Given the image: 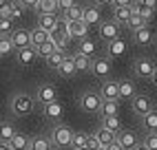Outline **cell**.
<instances>
[{
	"instance_id": "6da1fadb",
	"label": "cell",
	"mask_w": 157,
	"mask_h": 150,
	"mask_svg": "<svg viewBox=\"0 0 157 150\" xmlns=\"http://www.w3.org/2000/svg\"><path fill=\"white\" fill-rule=\"evenodd\" d=\"M36 95H29V93H16L11 102H9V111H11V115L16 117H27L36 111Z\"/></svg>"
},
{
	"instance_id": "7a4b0ae2",
	"label": "cell",
	"mask_w": 157,
	"mask_h": 150,
	"mask_svg": "<svg viewBox=\"0 0 157 150\" xmlns=\"http://www.w3.org/2000/svg\"><path fill=\"white\" fill-rule=\"evenodd\" d=\"M49 137H51V141H53L56 148H71L75 133H73L67 124H56L53 128H51V135Z\"/></svg>"
},
{
	"instance_id": "3957f363",
	"label": "cell",
	"mask_w": 157,
	"mask_h": 150,
	"mask_svg": "<svg viewBox=\"0 0 157 150\" xmlns=\"http://www.w3.org/2000/svg\"><path fill=\"white\" fill-rule=\"evenodd\" d=\"M102 104H104V99H102L100 91H84V93L80 95V108L84 111V113H89V115L100 113Z\"/></svg>"
},
{
	"instance_id": "277c9868",
	"label": "cell",
	"mask_w": 157,
	"mask_h": 150,
	"mask_svg": "<svg viewBox=\"0 0 157 150\" xmlns=\"http://www.w3.org/2000/svg\"><path fill=\"white\" fill-rule=\"evenodd\" d=\"M157 69V64L151 58H137L133 60V75L140 80H153V73Z\"/></svg>"
},
{
	"instance_id": "5b68a950",
	"label": "cell",
	"mask_w": 157,
	"mask_h": 150,
	"mask_svg": "<svg viewBox=\"0 0 157 150\" xmlns=\"http://www.w3.org/2000/svg\"><path fill=\"white\" fill-rule=\"evenodd\" d=\"M98 36H100L102 42H106V44H109V42L122 38L120 36V24L115 22V20H104V22L100 24V29H98Z\"/></svg>"
},
{
	"instance_id": "8992f818",
	"label": "cell",
	"mask_w": 157,
	"mask_h": 150,
	"mask_svg": "<svg viewBox=\"0 0 157 150\" xmlns=\"http://www.w3.org/2000/svg\"><path fill=\"white\" fill-rule=\"evenodd\" d=\"M36 99L42 106L56 104L58 102V88L53 86V84H40V86L36 88Z\"/></svg>"
},
{
	"instance_id": "52a82bcc",
	"label": "cell",
	"mask_w": 157,
	"mask_h": 150,
	"mask_svg": "<svg viewBox=\"0 0 157 150\" xmlns=\"http://www.w3.org/2000/svg\"><path fill=\"white\" fill-rule=\"evenodd\" d=\"M131 108H133V113H135V115L146 117L148 113H153V111H155V106H153V102H151L148 95H135V97L131 99Z\"/></svg>"
},
{
	"instance_id": "ba28073f",
	"label": "cell",
	"mask_w": 157,
	"mask_h": 150,
	"mask_svg": "<svg viewBox=\"0 0 157 150\" xmlns=\"http://www.w3.org/2000/svg\"><path fill=\"white\" fill-rule=\"evenodd\" d=\"M100 95L102 99H120V82L115 80H104L100 82Z\"/></svg>"
},
{
	"instance_id": "9c48e42d",
	"label": "cell",
	"mask_w": 157,
	"mask_h": 150,
	"mask_svg": "<svg viewBox=\"0 0 157 150\" xmlns=\"http://www.w3.org/2000/svg\"><path fill=\"white\" fill-rule=\"evenodd\" d=\"M93 75H95L98 80H109V75H111V60L109 58H95L93 60Z\"/></svg>"
},
{
	"instance_id": "30bf717a",
	"label": "cell",
	"mask_w": 157,
	"mask_h": 150,
	"mask_svg": "<svg viewBox=\"0 0 157 150\" xmlns=\"http://www.w3.org/2000/svg\"><path fill=\"white\" fill-rule=\"evenodd\" d=\"M11 42H13V47H16V51H20V49H27V47H31V29H16L11 36Z\"/></svg>"
},
{
	"instance_id": "8fae6325",
	"label": "cell",
	"mask_w": 157,
	"mask_h": 150,
	"mask_svg": "<svg viewBox=\"0 0 157 150\" xmlns=\"http://www.w3.org/2000/svg\"><path fill=\"white\" fill-rule=\"evenodd\" d=\"M16 58H18V64H20V66H33V62H36L40 55H38V49H36V47H27V49L16 51Z\"/></svg>"
},
{
	"instance_id": "7c38bea8",
	"label": "cell",
	"mask_w": 157,
	"mask_h": 150,
	"mask_svg": "<svg viewBox=\"0 0 157 150\" xmlns=\"http://www.w3.org/2000/svg\"><path fill=\"white\" fill-rule=\"evenodd\" d=\"M126 49H128L126 40L117 38V40H113V42H109V44H106V58H109V60H117V58H122L124 53H126Z\"/></svg>"
},
{
	"instance_id": "4fadbf2b",
	"label": "cell",
	"mask_w": 157,
	"mask_h": 150,
	"mask_svg": "<svg viewBox=\"0 0 157 150\" xmlns=\"http://www.w3.org/2000/svg\"><path fill=\"white\" fill-rule=\"evenodd\" d=\"M69 36H71V40H78V42L86 40L89 38V24L84 20L82 22H69Z\"/></svg>"
},
{
	"instance_id": "5bb4252c",
	"label": "cell",
	"mask_w": 157,
	"mask_h": 150,
	"mask_svg": "<svg viewBox=\"0 0 157 150\" xmlns=\"http://www.w3.org/2000/svg\"><path fill=\"white\" fill-rule=\"evenodd\" d=\"M49 40H51V33L44 31L42 27H33V29H31V47L40 49L42 44H47Z\"/></svg>"
},
{
	"instance_id": "9a60e30c",
	"label": "cell",
	"mask_w": 157,
	"mask_h": 150,
	"mask_svg": "<svg viewBox=\"0 0 157 150\" xmlns=\"http://www.w3.org/2000/svg\"><path fill=\"white\" fill-rule=\"evenodd\" d=\"M60 22V16L58 13H38V27H42L44 31H53Z\"/></svg>"
},
{
	"instance_id": "2e32d148",
	"label": "cell",
	"mask_w": 157,
	"mask_h": 150,
	"mask_svg": "<svg viewBox=\"0 0 157 150\" xmlns=\"http://www.w3.org/2000/svg\"><path fill=\"white\" fill-rule=\"evenodd\" d=\"M117 141L124 146V150H135V148L142 144L140 139L133 135V130H122V133L117 135Z\"/></svg>"
},
{
	"instance_id": "e0dca14e",
	"label": "cell",
	"mask_w": 157,
	"mask_h": 150,
	"mask_svg": "<svg viewBox=\"0 0 157 150\" xmlns=\"http://www.w3.org/2000/svg\"><path fill=\"white\" fill-rule=\"evenodd\" d=\"M133 18V7H117V9H113V18L120 27H126L128 24V20Z\"/></svg>"
},
{
	"instance_id": "ac0fdd59",
	"label": "cell",
	"mask_w": 157,
	"mask_h": 150,
	"mask_svg": "<svg viewBox=\"0 0 157 150\" xmlns=\"http://www.w3.org/2000/svg\"><path fill=\"white\" fill-rule=\"evenodd\" d=\"M75 53H80V55H86V58H95V55H98V42L91 40V38L82 40L80 44H78V51H75Z\"/></svg>"
},
{
	"instance_id": "d6986e66",
	"label": "cell",
	"mask_w": 157,
	"mask_h": 150,
	"mask_svg": "<svg viewBox=\"0 0 157 150\" xmlns=\"http://www.w3.org/2000/svg\"><path fill=\"white\" fill-rule=\"evenodd\" d=\"M133 13H137V16H142L146 22H151V20L155 18V9L153 7H148V5H144V2H140V0H133Z\"/></svg>"
},
{
	"instance_id": "ffe728a7",
	"label": "cell",
	"mask_w": 157,
	"mask_h": 150,
	"mask_svg": "<svg viewBox=\"0 0 157 150\" xmlns=\"http://www.w3.org/2000/svg\"><path fill=\"white\" fill-rule=\"evenodd\" d=\"M133 42L137 47H148L151 42H153V31H151V27H144V29H140V31H135L133 33Z\"/></svg>"
},
{
	"instance_id": "44dd1931",
	"label": "cell",
	"mask_w": 157,
	"mask_h": 150,
	"mask_svg": "<svg viewBox=\"0 0 157 150\" xmlns=\"http://www.w3.org/2000/svg\"><path fill=\"white\" fill-rule=\"evenodd\" d=\"M117 113H120V99H104L100 117H117Z\"/></svg>"
},
{
	"instance_id": "7402d4cb",
	"label": "cell",
	"mask_w": 157,
	"mask_h": 150,
	"mask_svg": "<svg viewBox=\"0 0 157 150\" xmlns=\"http://www.w3.org/2000/svg\"><path fill=\"white\" fill-rule=\"evenodd\" d=\"M31 139H33V137H29L25 133H18L11 141H9V146H11L13 150H29L31 148Z\"/></svg>"
},
{
	"instance_id": "603a6c76",
	"label": "cell",
	"mask_w": 157,
	"mask_h": 150,
	"mask_svg": "<svg viewBox=\"0 0 157 150\" xmlns=\"http://www.w3.org/2000/svg\"><path fill=\"white\" fill-rule=\"evenodd\" d=\"M67 55H69L67 51H56L53 55H49V58L44 60V64H47L51 71H60V66H62V62L67 60Z\"/></svg>"
},
{
	"instance_id": "cb8c5ba5",
	"label": "cell",
	"mask_w": 157,
	"mask_h": 150,
	"mask_svg": "<svg viewBox=\"0 0 157 150\" xmlns=\"http://www.w3.org/2000/svg\"><path fill=\"white\" fill-rule=\"evenodd\" d=\"M53 141H51V137H44V135H38L31 139V148L29 150H53Z\"/></svg>"
},
{
	"instance_id": "d4e9b609",
	"label": "cell",
	"mask_w": 157,
	"mask_h": 150,
	"mask_svg": "<svg viewBox=\"0 0 157 150\" xmlns=\"http://www.w3.org/2000/svg\"><path fill=\"white\" fill-rule=\"evenodd\" d=\"M62 77H73V75L78 73V66H75V58L73 55H67V60L62 62V66H60V71H58Z\"/></svg>"
},
{
	"instance_id": "484cf974",
	"label": "cell",
	"mask_w": 157,
	"mask_h": 150,
	"mask_svg": "<svg viewBox=\"0 0 157 150\" xmlns=\"http://www.w3.org/2000/svg\"><path fill=\"white\" fill-rule=\"evenodd\" d=\"M93 135H95V137L100 139V144H102L104 148H106V146H111V144L115 141V139H117V135H115V133H111L109 128H104V126H100V128H98V130L93 133Z\"/></svg>"
},
{
	"instance_id": "4316f807",
	"label": "cell",
	"mask_w": 157,
	"mask_h": 150,
	"mask_svg": "<svg viewBox=\"0 0 157 150\" xmlns=\"http://www.w3.org/2000/svg\"><path fill=\"white\" fill-rule=\"evenodd\" d=\"M73 58H75V66H78V73H91V71H93V58L80 55V53H73Z\"/></svg>"
},
{
	"instance_id": "83f0119b",
	"label": "cell",
	"mask_w": 157,
	"mask_h": 150,
	"mask_svg": "<svg viewBox=\"0 0 157 150\" xmlns=\"http://www.w3.org/2000/svg\"><path fill=\"white\" fill-rule=\"evenodd\" d=\"M135 95V84L131 80H120V99H133Z\"/></svg>"
},
{
	"instance_id": "f1b7e54d",
	"label": "cell",
	"mask_w": 157,
	"mask_h": 150,
	"mask_svg": "<svg viewBox=\"0 0 157 150\" xmlns=\"http://www.w3.org/2000/svg\"><path fill=\"white\" fill-rule=\"evenodd\" d=\"M84 11H86V7L75 5V7H71V9H69V11L62 16V18H67L69 22H82V20H84Z\"/></svg>"
},
{
	"instance_id": "f546056e",
	"label": "cell",
	"mask_w": 157,
	"mask_h": 150,
	"mask_svg": "<svg viewBox=\"0 0 157 150\" xmlns=\"http://www.w3.org/2000/svg\"><path fill=\"white\" fill-rule=\"evenodd\" d=\"M84 22H86L89 27H91V24H95V22H100V24H102V13H100L98 5L86 7V11H84Z\"/></svg>"
},
{
	"instance_id": "4dcf8cb0",
	"label": "cell",
	"mask_w": 157,
	"mask_h": 150,
	"mask_svg": "<svg viewBox=\"0 0 157 150\" xmlns=\"http://www.w3.org/2000/svg\"><path fill=\"white\" fill-rule=\"evenodd\" d=\"M100 126H104V128H109L111 133H115V135H120L124 128H122V122L117 119V117H102V124Z\"/></svg>"
},
{
	"instance_id": "1f68e13d",
	"label": "cell",
	"mask_w": 157,
	"mask_h": 150,
	"mask_svg": "<svg viewBox=\"0 0 157 150\" xmlns=\"http://www.w3.org/2000/svg\"><path fill=\"white\" fill-rule=\"evenodd\" d=\"M38 13H58L60 7H58V0H40V5L36 9Z\"/></svg>"
},
{
	"instance_id": "d6a6232c",
	"label": "cell",
	"mask_w": 157,
	"mask_h": 150,
	"mask_svg": "<svg viewBox=\"0 0 157 150\" xmlns=\"http://www.w3.org/2000/svg\"><path fill=\"white\" fill-rule=\"evenodd\" d=\"M142 126H144L146 133H157V111H153L146 117H142Z\"/></svg>"
},
{
	"instance_id": "836d02e7",
	"label": "cell",
	"mask_w": 157,
	"mask_h": 150,
	"mask_svg": "<svg viewBox=\"0 0 157 150\" xmlns=\"http://www.w3.org/2000/svg\"><path fill=\"white\" fill-rule=\"evenodd\" d=\"M16 135H18V130L13 128V124L5 122V124H2V128H0V139H2V144H9Z\"/></svg>"
},
{
	"instance_id": "e575fe53",
	"label": "cell",
	"mask_w": 157,
	"mask_h": 150,
	"mask_svg": "<svg viewBox=\"0 0 157 150\" xmlns=\"http://www.w3.org/2000/svg\"><path fill=\"white\" fill-rule=\"evenodd\" d=\"M144 27H148V22H146L142 16H137V13H133V18L128 20V24H126V29L131 31V33H135V31H140Z\"/></svg>"
},
{
	"instance_id": "d590c367",
	"label": "cell",
	"mask_w": 157,
	"mask_h": 150,
	"mask_svg": "<svg viewBox=\"0 0 157 150\" xmlns=\"http://www.w3.org/2000/svg\"><path fill=\"white\" fill-rule=\"evenodd\" d=\"M89 137H91L89 133H75L71 150H82V148H86V146H89Z\"/></svg>"
},
{
	"instance_id": "8d00e7d4",
	"label": "cell",
	"mask_w": 157,
	"mask_h": 150,
	"mask_svg": "<svg viewBox=\"0 0 157 150\" xmlns=\"http://www.w3.org/2000/svg\"><path fill=\"white\" fill-rule=\"evenodd\" d=\"M56 51H58V47H56V42H53V40H49L47 44H42V47L38 49V55L42 58V60H47L49 55H53Z\"/></svg>"
},
{
	"instance_id": "74e56055",
	"label": "cell",
	"mask_w": 157,
	"mask_h": 150,
	"mask_svg": "<svg viewBox=\"0 0 157 150\" xmlns=\"http://www.w3.org/2000/svg\"><path fill=\"white\" fill-rule=\"evenodd\" d=\"M11 51H16L13 42H11V38H9V36H2V38H0V55L5 58V55H9Z\"/></svg>"
},
{
	"instance_id": "f35d334b",
	"label": "cell",
	"mask_w": 157,
	"mask_h": 150,
	"mask_svg": "<svg viewBox=\"0 0 157 150\" xmlns=\"http://www.w3.org/2000/svg\"><path fill=\"white\" fill-rule=\"evenodd\" d=\"M13 18H0V33L2 36H11L13 33Z\"/></svg>"
},
{
	"instance_id": "ab89813d",
	"label": "cell",
	"mask_w": 157,
	"mask_h": 150,
	"mask_svg": "<svg viewBox=\"0 0 157 150\" xmlns=\"http://www.w3.org/2000/svg\"><path fill=\"white\" fill-rule=\"evenodd\" d=\"M13 0H0V18H11Z\"/></svg>"
},
{
	"instance_id": "60d3db41",
	"label": "cell",
	"mask_w": 157,
	"mask_h": 150,
	"mask_svg": "<svg viewBox=\"0 0 157 150\" xmlns=\"http://www.w3.org/2000/svg\"><path fill=\"white\" fill-rule=\"evenodd\" d=\"M75 5H78V0H58V7H60V13L62 16H64L71 7H75Z\"/></svg>"
},
{
	"instance_id": "b9f144b4",
	"label": "cell",
	"mask_w": 157,
	"mask_h": 150,
	"mask_svg": "<svg viewBox=\"0 0 157 150\" xmlns=\"http://www.w3.org/2000/svg\"><path fill=\"white\" fill-rule=\"evenodd\" d=\"M144 144L148 146L151 150H157V133H146V137H144Z\"/></svg>"
},
{
	"instance_id": "7bdbcfd3",
	"label": "cell",
	"mask_w": 157,
	"mask_h": 150,
	"mask_svg": "<svg viewBox=\"0 0 157 150\" xmlns=\"http://www.w3.org/2000/svg\"><path fill=\"white\" fill-rule=\"evenodd\" d=\"M22 2H20V0H13V9H11V18L13 20H18V18H22Z\"/></svg>"
},
{
	"instance_id": "ee69618b",
	"label": "cell",
	"mask_w": 157,
	"mask_h": 150,
	"mask_svg": "<svg viewBox=\"0 0 157 150\" xmlns=\"http://www.w3.org/2000/svg\"><path fill=\"white\" fill-rule=\"evenodd\" d=\"M44 111H47L51 117H58V115H62V108L58 106V102H56V104H49V106H44Z\"/></svg>"
},
{
	"instance_id": "f6af8a7d",
	"label": "cell",
	"mask_w": 157,
	"mask_h": 150,
	"mask_svg": "<svg viewBox=\"0 0 157 150\" xmlns=\"http://www.w3.org/2000/svg\"><path fill=\"white\" fill-rule=\"evenodd\" d=\"M86 148H89V150H100V148H102V144H100V139H98L95 135H91V137H89V146H86Z\"/></svg>"
},
{
	"instance_id": "bcb514c9",
	"label": "cell",
	"mask_w": 157,
	"mask_h": 150,
	"mask_svg": "<svg viewBox=\"0 0 157 150\" xmlns=\"http://www.w3.org/2000/svg\"><path fill=\"white\" fill-rule=\"evenodd\" d=\"M20 2H22L25 9H33V11H36L38 5H40V0H20Z\"/></svg>"
},
{
	"instance_id": "7dc6e473",
	"label": "cell",
	"mask_w": 157,
	"mask_h": 150,
	"mask_svg": "<svg viewBox=\"0 0 157 150\" xmlns=\"http://www.w3.org/2000/svg\"><path fill=\"white\" fill-rule=\"evenodd\" d=\"M133 5V0H113V9H117V7H131Z\"/></svg>"
},
{
	"instance_id": "c3c4849f",
	"label": "cell",
	"mask_w": 157,
	"mask_h": 150,
	"mask_svg": "<svg viewBox=\"0 0 157 150\" xmlns=\"http://www.w3.org/2000/svg\"><path fill=\"white\" fill-rule=\"evenodd\" d=\"M106 150H124V146L117 141V139H115V141H113L111 146H106Z\"/></svg>"
},
{
	"instance_id": "681fc988",
	"label": "cell",
	"mask_w": 157,
	"mask_h": 150,
	"mask_svg": "<svg viewBox=\"0 0 157 150\" xmlns=\"http://www.w3.org/2000/svg\"><path fill=\"white\" fill-rule=\"evenodd\" d=\"M140 2H144V5H148V7H157V0H140Z\"/></svg>"
},
{
	"instance_id": "f907efd6",
	"label": "cell",
	"mask_w": 157,
	"mask_h": 150,
	"mask_svg": "<svg viewBox=\"0 0 157 150\" xmlns=\"http://www.w3.org/2000/svg\"><path fill=\"white\" fill-rule=\"evenodd\" d=\"M98 5H113V0H95Z\"/></svg>"
},
{
	"instance_id": "816d5d0a",
	"label": "cell",
	"mask_w": 157,
	"mask_h": 150,
	"mask_svg": "<svg viewBox=\"0 0 157 150\" xmlns=\"http://www.w3.org/2000/svg\"><path fill=\"white\" fill-rule=\"evenodd\" d=\"M135 150H151V148H148V146H146V144H144V141H142V144H140V146H137V148H135Z\"/></svg>"
},
{
	"instance_id": "f5cc1de1",
	"label": "cell",
	"mask_w": 157,
	"mask_h": 150,
	"mask_svg": "<svg viewBox=\"0 0 157 150\" xmlns=\"http://www.w3.org/2000/svg\"><path fill=\"white\" fill-rule=\"evenodd\" d=\"M0 150H13V148L9 146V144H0Z\"/></svg>"
},
{
	"instance_id": "db71d44e",
	"label": "cell",
	"mask_w": 157,
	"mask_h": 150,
	"mask_svg": "<svg viewBox=\"0 0 157 150\" xmlns=\"http://www.w3.org/2000/svg\"><path fill=\"white\" fill-rule=\"evenodd\" d=\"M153 84H155V86H157V69H155V73H153V80H151Z\"/></svg>"
},
{
	"instance_id": "11a10c76",
	"label": "cell",
	"mask_w": 157,
	"mask_h": 150,
	"mask_svg": "<svg viewBox=\"0 0 157 150\" xmlns=\"http://www.w3.org/2000/svg\"><path fill=\"white\" fill-rule=\"evenodd\" d=\"M100 150H106V148H104V146H102V148H100Z\"/></svg>"
},
{
	"instance_id": "9f6ffc18",
	"label": "cell",
	"mask_w": 157,
	"mask_h": 150,
	"mask_svg": "<svg viewBox=\"0 0 157 150\" xmlns=\"http://www.w3.org/2000/svg\"><path fill=\"white\" fill-rule=\"evenodd\" d=\"M82 150H89V148H82Z\"/></svg>"
}]
</instances>
